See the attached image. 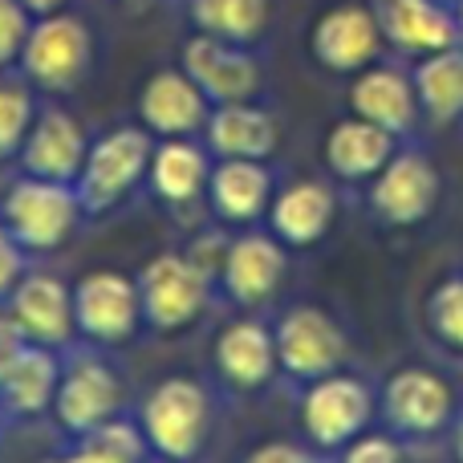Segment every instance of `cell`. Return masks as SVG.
Instances as JSON below:
<instances>
[{
  "label": "cell",
  "instance_id": "15",
  "mask_svg": "<svg viewBox=\"0 0 463 463\" xmlns=\"http://www.w3.org/2000/svg\"><path fill=\"white\" fill-rule=\"evenodd\" d=\"M203 90L195 86L187 73H175V70H163L146 81L143 90V118L151 130L159 135H187L203 122Z\"/></svg>",
  "mask_w": 463,
  "mask_h": 463
},
{
  "label": "cell",
  "instance_id": "22",
  "mask_svg": "<svg viewBox=\"0 0 463 463\" xmlns=\"http://www.w3.org/2000/svg\"><path fill=\"white\" fill-rule=\"evenodd\" d=\"M272 350L277 342L269 337V329L256 321H240L220 334L216 362L236 386H260L272 370Z\"/></svg>",
  "mask_w": 463,
  "mask_h": 463
},
{
  "label": "cell",
  "instance_id": "36",
  "mask_svg": "<svg viewBox=\"0 0 463 463\" xmlns=\"http://www.w3.org/2000/svg\"><path fill=\"white\" fill-rule=\"evenodd\" d=\"M248 463H309V459H305L297 448H288V443H269V448L252 451Z\"/></svg>",
  "mask_w": 463,
  "mask_h": 463
},
{
  "label": "cell",
  "instance_id": "37",
  "mask_svg": "<svg viewBox=\"0 0 463 463\" xmlns=\"http://www.w3.org/2000/svg\"><path fill=\"white\" fill-rule=\"evenodd\" d=\"M24 8H29L33 16H49V13H61L65 5H70V0H21Z\"/></svg>",
  "mask_w": 463,
  "mask_h": 463
},
{
  "label": "cell",
  "instance_id": "19",
  "mask_svg": "<svg viewBox=\"0 0 463 463\" xmlns=\"http://www.w3.org/2000/svg\"><path fill=\"white\" fill-rule=\"evenodd\" d=\"M13 317L16 326L24 329L29 337L37 342H65L70 334V321H73V305H70V293H65L57 280L49 277H33L16 288L13 297Z\"/></svg>",
  "mask_w": 463,
  "mask_h": 463
},
{
  "label": "cell",
  "instance_id": "11",
  "mask_svg": "<svg viewBox=\"0 0 463 463\" xmlns=\"http://www.w3.org/2000/svg\"><path fill=\"white\" fill-rule=\"evenodd\" d=\"M370 419V394L354 378H321L305 399V431L326 448L354 439L358 427Z\"/></svg>",
  "mask_w": 463,
  "mask_h": 463
},
{
  "label": "cell",
  "instance_id": "9",
  "mask_svg": "<svg viewBox=\"0 0 463 463\" xmlns=\"http://www.w3.org/2000/svg\"><path fill=\"white\" fill-rule=\"evenodd\" d=\"M73 317L90 337L102 342H122L135 329L138 317V293L118 272H90L73 293Z\"/></svg>",
  "mask_w": 463,
  "mask_h": 463
},
{
  "label": "cell",
  "instance_id": "28",
  "mask_svg": "<svg viewBox=\"0 0 463 463\" xmlns=\"http://www.w3.org/2000/svg\"><path fill=\"white\" fill-rule=\"evenodd\" d=\"M151 175H155V192L159 195H167V200H192L203 187L208 163H203V155L192 143H167L151 159Z\"/></svg>",
  "mask_w": 463,
  "mask_h": 463
},
{
  "label": "cell",
  "instance_id": "17",
  "mask_svg": "<svg viewBox=\"0 0 463 463\" xmlns=\"http://www.w3.org/2000/svg\"><path fill=\"white\" fill-rule=\"evenodd\" d=\"M280 277H285V256H280V248L272 244V240L244 236L228 248L224 280L236 301H244V305L264 301V297H272V288L280 285Z\"/></svg>",
  "mask_w": 463,
  "mask_h": 463
},
{
  "label": "cell",
  "instance_id": "8",
  "mask_svg": "<svg viewBox=\"0 0 463 463\" xmlns=\"http://www.w3.org/2000/svg\"><path fill=\"white\" fill-rule=\"evenodd\" d=\"M378 29L399 49L411 53H435V49L459 45V24L443 0H378Z\"/></svg>",
  "mask_w": 463,
  "mask_h": 463
},
{
  "label": "cell",
  "instance_id": "31",
  "mask_svg": "<svg viewBox=\"0 0 463 463\" xmlns=\"http://www.w3.org/2000/svg\"><path fill=\"white\" fill-rule=\"evenodd\" d=\"M431 321L443 342L463 350V280H448L431 301Z\"/></svg>",
  "mask_w": 463,
  "mask_h": 463
},
{
  "label": "cell",
  "instance_id": "12",
  "mask_svg": "<svg viewBox=\"0 0 463 463\" xmlns=\"http://www.w3.org/2000/svg\"><path fill=\"white\" fill-rule=\"evenodd\" d=\"M439 179L423 155H399L383 167V179L374 184V208L391 224H415L435 208Z\"/></svg>",
  "mask_w": 463,
  "mask_h": 463
},
{
  "label": "cell",
  "instance_id": "14",
  "mask_svg": "<svg viewBox=\"0 0 463 463\" xmlns=\"http://www.w3.org/2000/svg\"><path fill=\"white\" fill-rule=\"evenodd\" d=\"M350 106L358 118L374 122V127L391 130H407L415 122V106H419V94H415V81H407L402 73L394 70H366L350 90Z\"/></svg>",
  "mask_w": 463,
  "mask_h": 463
},
{
  "label": "cell",
  "instance_id": "20",
  "mask_svg": "<svg viewBox=\"0 0 463 463\" xmlns=\"http://www.w3.org/2000/svg\"><path fill=\"white\" fill-rule=\"evenodd\" d=\"M212 146L228 159H264L277 143V127L264 110L248 102H224L220 114H212Z\"/></svg>",
  "mask_w": 463,
  "mask_h": 463
},
{
  "label": "cell",
  "instance_id": "4",
  "mask_svg": "<svg viewBox=\"0 0 463 463\" xmlns=\"http://www.w3.org/2000/svg\"><path fill=\"white\" fill-rule=\"evenodd\" d=\"M383 29H378V16L362 5H337L329 13L317 16L309 33V49L326 70L337 73H354L366 61H374Z\"/></svg>",
  "mask_w": 463,
  "mask_h": 463
},
{
  "label": "cell",
  "instance_id": "10",
  "mask_svg": "<svg viewBox=\"0 0 463 463\" xmlns=\"http://www.w3.org/2000/svg\"><path fill=\"white\" fill-rule=\"evenodd\" d=\"M342 334L337 326L326 317L321 309L305 305V309L288 313L280 321V334H277V354L293 374L305 378H326L329 370L342 362Z\"/></svg>",
  "mask_w": 463,
  "mask_h": 463
},
{
  "label": "cell",
  "instance_id": "25",
  "mask_svg": "<svg viewBox=\"0 0 463 463\" xmlns=\"http://www.w3.org/2000/svg\"><path fill=\"white\" fill-rule=\"evenodd\" d=\"M415 94L435 118H456L463 110V49H435L415 70Z\"/></svg>",
  "mask_w": 463,
  "mask_h": 463
},
{
  "label": "cell",
  "instance_id": "18",
  "mask_svg": "<svg viewBox=\"0 0 463 463\" xmlns=\"http://www.w3.org/2000/svg\"><path fill=\"white\" fill-rule=\"evenodd\" d=\"M118 407V383L106 366H78L57 391V419L73 431L98 427Z\"/></svg>",
  "mask_w": 463,
  "mask_h": 463
},
{
  "label": "cell",
  "instance_id": "40",
  "mask_svg": "<svg viewBox=\"0 0 463 463\" xmlns=\"http://www.w3.org/2000/svg\"><path fill=\"white\" fill-rule=\"evenodd\" d=\"M459 459H463V427H459Z\"/></svg>",
  "mask_w": 463,
  "mask_h": 463
},
{
  "label": "cell",
  "instance_id": "23",
  "mask_svg": "<svg viewBox=\"0 0 463 463\" xmlns=\"http://www.w3.org/2000/svg\"><path fill=\"white\" fill-rule=\"evenodd\" d=\"M334 220V195L321 184H297L272 208V228L288 244H313Z\"/></svg>",
  "mask_w": 463,
  "mask_h": 463
},
{
  "label": "cell",
  "instance_id": "16",
  "mask_svg": "<svg viewBox=\"0 0 463 463\" xmlns=\"http://www.w3.org/2000/svg\"><path fill=\"white\" fill-rule=\"evenodd\" d=\"M451 411V394L427 370H402L391 386H386V415L399 423L402 431H435Z\"/></svg>",
  "mask_w": 463,
  "mask_h": 463
},
{
  "label": "cell",
  "instance_id": "27",
  "mask_svg": "<svg viewBox=\"0 0 463 463\" xmlns=\"http://www.w3.org/2000/svg\"><path fill=\"white\" fill-rule=\"evenodd\" d=\"M0 391H5L8 407L29 415V411H41L57 391V366L49 354L41 350H21L16 362L0 374Z\"/></svg>",
  "mask_w": 463,
  "mask_h": 463
},
{
  "label": "cell",
  "instance_id": "39",
  "mask_svg": "<svg viewBox=\"0 0 463 463\" xmlns=\"http://www.w3.org/2000/svg\"><path fill=\"white\" fill-rule=\"evenodd\" d=\"M65 463H90L86 456H73V459H65Z\"/></svg>",
  "mask_w": 463,
  "mask_h": 463
},
{
  "label": "cell",
  "instance_id": "7",
  "mask_svg": "<svg viewBox=\"0 0 463 463\" xmlns=\"http://www.w3.org/2000/svg\"><path fill=\"white\" fill-rule=\"evenodd\" d=\"M5 216L16 240L33 248H53L73 228V195L53 179H29V184L13 187Z\"/></svg>",
  "mask_w": 463,
  "mask_h": 463
},
{
  "label": "cell",
  "instance_id": "34",
  "mask_svg": "<svg viewBox=\"0 0 463 463\" xmlns=\"http://www.w3.org/2000/svg\"><path fill=\"white\" fill-rule=\"evenodd\" d=\"M21 337H24V329L16 326V317H13V321H8V317H0V374H5V370L16 362V354L24 350V342H21Z\"/></svg>",
  "mask_w": 463,
  "mask_h": 463
},
{
  "label": "cell",
  "instance_id": "30",
  "mask_svg": "<svg viewBox=\"0 0 463 463\" xmlns=\"http://www.w3.org/2000/svg\"><path fill=\"white\" fill-rule=\"evenodd\" d=\"M33 122V102L24 86H0V159L24 146Z\"/></svg>",
  "mask_w": 463,
  "mask_h": 463
},
{
  "label": "cell",
  "instance_id": "2",
  "mask_svg": "<svg viewBox=\"0 0 463 463\" xmlns=\"http://www.w3.org/2000/svg\"><path fill=\"white\" fill-rule=\"evenodd\" d=\"M184 73L212 102H248L260 86V65L248 45H232L212 33H195L184 45Z\"/></svg>",
  "mask_w": 463,
  "mask_h": 463
},
{
  "label": "cell",
  "instance_id": "29",
  "mask_svg": "<svg viewBox=\"0 0 463 463\" xmlns=\"http://www.w3.org/2000/svg\"><path fill=\"white\" fill-rule=\"evenodd\" d=\"M90 463H135L138 459V435L122 423H98L90 427V439L81 448Z\"/></svg>",
  "mask_w": 463,
  "mask_h": 463
},
{
  "label": "cell",
  "instance_id": "6",
  "mask_svg": "<svg viewBox=\"0 0 463 463\" xmlns=\"http://www.w3.org/2000/svg\"><path fill=\"white\" fill-rule=\"evenodd\" d=\"M146 159H151V143H146L143 130L130 127L114 130L98 146H90L86 163H81V195H86V203H94V208L114 203L143 175Z\"/></svg>",
  "mask_w": 463,
  "mask_h": 463
},
{
  "label": "cell",
  "instance_id": "1",
  "mask_svg": "<svg viewBox=\"0 0 463 463\" xmlns=\"http://www.w3.org/2000/svg\"><path fill=\"white\" fill-rule=\"evenodd\" d=\"M90 29L70 13L37 16L24 37L21 65L41 90H70L90 65Z\"/></svg>",
  "mask_w": 463,
  "mask_h": 463
},
{
  "label": "cell",
  "instance_id": "13",
  "mask_svg": "<svg viewBox=\"0 0 463 463\" xmlns=\"http://www.w3.org/2000/svg\"><path fill=\"white\" fill-rule=\"evenodd\" d=\"M86 163V138L81 127L61 110H45L37 118V127H29L24 135V167L37 179H70L73 171Z\"/></svg>",
  "mask_w": 463,
  "mask_h": 463
},
{
  "label": "cell",
  "instance_id": "5",
  "mask_svg": "<svg viewBox=\"0 0 463 463\" xmlns=\"http://www.w3.org/2000/svg\"><path fill=\"white\" fill-rule=\"evenodd\" d=\"M138 305L159 329H179L200 313L203 305V269L184 256H159L143 272Z\"/></svg>",
  "mask_w": 463,
  "mask_h": 463
},
{
  "label": "cell",
  "instance_id": "3",
  "mask_svg": "<svg viewBox=\"0 0 463 463\" xmlns=\"http://www.w3.org/2000/svg\"><path fill=\"white\" fill-rule=\"evenodd\" d=\"M146 435L167 459H187L195 456L208 427V399L195 383L187 378H171L146 399Z\"/></svg>",
  "mask_w": 463,
  "mask_h": 463
},
{
  "label": "cell",
  "instance_id": "32",
  "mask_svg": "<svg viewBox=\"0 0 463 463\" xmlns=\"http://www.w3.org/2000/svg\"><path fill=\"white\" fill-rule=\"evenodd\" d=\"M33 29V13L21 0H0V65L16 61L24 49V37Z\"/></svg>",
  "mask_w": 463,
  "mask_h": 463
},
{
  "label": "cell",
  "instance_id": "24",
  "mask_svg": "<svg viewBox=\"0 0 463 463\" xmlns=\"http://www.w3.org/2000/svg\"><path fill=\"white\" fill-rule=\"evenodd\" d=\"M187 13L200 33L232 45H252L269 24V0H192Z\"/></svg>",
  "mask_w": 463,
  "mask_h": 463
},
{
  "label": "cell",
  "instance_id": "21",
  "mask_svg": "<svg viewBox=\"0 0 463 463\" xmlns=\"http://www.w3.org/2000/svg\"><path fill=\"white\" fill-rule=\"evenodd\" d=\"M326 159L337 175L345 179H362V175H374L391 163V130L374 127L366 118H350L329 135L326 146Z\"/></svg>",
  "mask_w": 463,
  "mask_h": 463
},
{
  "label": "cell",
  "instance_id": "41",
  "mask_svg": "<svg viewBox=\"0 0 463 463\" xmlns=\"http://www.w3.org/2000/svg\"><path fill=\"white\" fill-rule=\"evenodd\" d=\"M443 5H448V8H451V13H456V0H443Z\"/></svg>",
  "mask_w": 463,
  "mask_h": 463
},
{
  "label": "cell",
  "instance_id": "38",
  "mask_svg": "<svg viewBox=\"0 0 463 463\" xmlns=\"http://www.w3.org/2000/svg\"><path fill=\"white\" fill-rule=\"evenodd\" d=\"M456 24H459V37H463V0H456Z\"/></svg>",
  "mask_w": 463,
  "mask_h": 463
},
{
  "label": "cell",
  "instance_id": "33",
  "mask_svg": "<svg viewBox=\"0 0 463 463\" xmlns=\"http://www.w3.org/2000/svg\"><path fill=\"white\" fill-rule=\"evenodd\" d=\"M345 463H402L399 459V448L391 439H362L350 448Z\"/></svg>",
  "mask_w": 463,
  "mask_h": 463
},
{
  "label": "cell",
  "instance_id": "26",
  "mask_svg": "<svg viewBox=\"0 0 463 463\" xmlns=\"http://www.w3.org/2000/svg\"><path fill=\"white\" fill-rule=\"evenodd\" d=\"M212 195L228 220H252L269 200V175L256 167V159H228L212 179Z\"/></svg>",
  "mask_w": 463,
  "mask_h": 463
},
{
  "label": "cell",
  "instance_id": "35",
  "mask_svg": "<svg viewBox=\"0 0 463 463\" xmlns=\"http://www.w3.org/2000/svg\"><path fill=\"white\" fill-rule=\"evenodd\" d=\"M16 272H21V256H16L13 240H8L5 228H0V293H5V288L16 280Z\"/></svg>",
  "mask_w": 463,
  "mask_h": 463
}]
</instances>
